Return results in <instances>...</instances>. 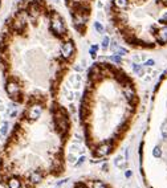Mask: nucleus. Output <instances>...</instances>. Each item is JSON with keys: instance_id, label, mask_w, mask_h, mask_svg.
Masks as SVG:
<instances>
[{"instance_id": "f257e3e1", "label": "nucleus", "mask_w": 167, "mask_h": 188, "mask_svg": "<svg viewBox=\"0 0 167 188\" xmlns=\"http://www.w3.org/2000/svg\"><path fill=\"white\" fill-rule=\"evenodd\" d=\"M53 117H54L53 118L54 127L57 129V131L65 134V132L69 130V121H68V115L65 114V111H64L61 107H58V109L54 111Z\"/></svg>"}, {"instance_id": "f03ea898", "label": "nucleus", "mask_w": 167, "mask_h": 188, "mask_svg": "<svg viewBox=\"0 0 167 188\" xmlns=\"http://www.w3.org/2000/svg\"><path fill=\"white\" fill-rule=\"evenodd\" d=\"M51 31L53 32L56 36H63L66 33V25L64 19L60 15H53L51 21Z\"/></svg>"}, {"instance_id": "7ed1b4c3", "label": "nucleus", "mask_w": 167, "mask_h": 188, "mask_svg": "<svg viewBox=\"0 0 167 188\" xmlns=\"http://www.w3.org/2000/svg\"><path fill=\"white\" fill-rule=\"evenodd\" d=\"M5 90H7L8 95H10L12 99L21 101V88H20V85L17 84V81H15V80H10L5 85Z\"/></svg>"}, {"instance_id": "20e7f679", "label": "nucleus", "mask_w": 167, "mask_h": 188, "mask_svg": "<svg viewBox=\"0 0 167 188\" xmlns=\"http://www.w3.org/2000/svg\"><path fill=\"white\" fill-rule=\"evenodd\" d=\"M88 20H89L88 12H76L73 15V25L80 32L84 31V27L88 23Z\"/></svg>"}, {"instance_id": "39448f33", "label": "nucleus", "mask_w": 167, "mask_h": 188, "mask_svg": "<svg viewBox=\"0 0 167 188\" xmlns=\"http://www.w3.org/2000/svg\"><path fill=\"white\" fill-rule=\"evenodd\" d=\"M73 52H74V43H73V41H66V43H64L63 47H61V56L68 60L72 57Z\"/></svg>"}, {"instance_id": "423d86ee", "label": "nucleus", "mask_w": 167, "mask_h": 188, "mask_svg": "<svg viewBox=\"0 0 167 188\" xmlns=\"http://www.w3.org/2000/svg\"><path fill=\"white\" fill-rule=\"evenodd\" d=\"M41 111H43V107H41L38 104L32 105V106L28 109V118H29V121H37V119L41 117Z\"/></svg>"}, {"instance_id": "0eeeda50", "label": "nucleus", "mask_w": 167, "mask_h": 188, "mask_svg": "<svg viewBox=\"0 0 167 188\" xmlns=\"http://www.w3.org/2000/svg\"><path fill=\"white\" fill-rule=\"evenodd\" d=\"M111 148H113V146H111L110 142L102 143L97 147V150H96V155H97V156H106V155H109V154L111 152Z\"/></svg>"}, {"instance_id": "6e6552de", "label": "nucleus", "mask_w": 167, "mask_h": 188, "mask_svg": "<svg viewBox=\"0 0 167 188\" xmlns=\"http://www.w3.org/2000/svg\"><path fill=\"white\" fill-rule=\"evenodd\" d=\"M123 95L127 101H133L135 99V90L133 88L131 85H125L123 86Z\"/></svg>"}, {"instance_id": "1a4fd4ad", "label": "nucleus", "mask_w": 167, "mask_h": 188, "mask_svg": "<svg viewBox=\"0 0 167 188\" xmlns=\"http://www.w3.org/2000/svg\"><path fill=\"white\" fill-rule=\"evenodd\" d=\"M157 41L159 44H166L167 43V25L162 27L157 33Z\"/></svg>"}, {"instance_id": "9d476101", "label": "nucleus", "mask_w": 167, "mask_h": 188, "mask_svg": "<svg viewBox=\"0 0 167 188\" xmlns=\"http://www.w3.org/2000/svg\"><path fill=\"white\" fill-rule=\"evenodd\" d=\"M41 179H43V175H41L38 171H33V172L29 175V182H32L33 184H37V183H40Z\"/></svg>"}, {"instance_id": "9b49d317", "label": "nucleus", "mask_w": 167, "mask_h": 188, "mask_svg": "<svg viewBox=\"0 0 167 188\" xmlns=\"http://www.w3.org/2000/svg\"><path fill=\"white\" fill-rule=\"evenodd\" d=\"M8 188H21V182L17 178H11L8 180Z\"/></svg>"}, {"instance_id": "f8f14e48", "label": "nucleus", "mask_w": 167, "mask_h": 188, "mask_svg": "<svg viewBox=\"0 0 167 188\" xmlns=\"http://www.w3.org/2000/svg\"><path fill=\"white\" fill-rule=\"evenodd\" d=\"M125 162H126V160L123 159L122 155H118V156L114 159V164H115V167H118V168H123V167H125Z\"/></svg>"}, {"instance_id": "ddd939ff", "label": "nucleus", "mask_w": 167, "mask_h": 188, "mask_svg": "<svg viewBox=\"0 0 167 188\" xmlns=\"http://www.w3.org/2000/svg\"><path fill=\"white\" fill-rule=\"evenodd\" d=\"M133 72L138 75H143V69H142V65H139L138 62L133 64Z\"/></svg>"}, {"instance_id": "4468645a", "label": "nucleus", "mask_w": 167, "mask_h": 188, "mask_svg": "<svg viewBox=\"0 0 167 188\" xmlns=\"http://www.w3.org/2000/svg\"><path fill=\"white\" fill-rule=\"evenodd\" d=\"M101 47H102V49H104V50H106L107 48L110 47V38H109V36H105V37L102 38V44H101Z\"/></svg>"}, {"instance_id": "2eb2a0df", "label": "nucleus", "mask_w": 167, "mask_h": 188, "mask_svg": "<svg viewBox=\"0 0 167 188\" xmlns=\"http://www.w3.org/2000/svg\"><path fill=\"white\" fill-rule=\"evenodd\" d=\"M90 188H107V187L102 182H93V183H90Z\"/></svg>"}, {"instance_id": "dca6fc26", "label": "nucleus", "mask_w": 167, "mask_h": 188, "mask_svg": "<svg viewBox=\"0 0 167 188\" xmlns=\"http://www.w3.org/2000/svg\"><path fill=\"white\" fill-rule=\"evenodd\" d=\"M114 4L118 8H125L127 5V0H114Z\"/></svg>"}, {"instance_id": "f3484780", "label": "nucleus", "mask_w": 167, "mask_h": 188, "mask_svg": "<svg viewBox=\"0 0 167 188\" xmlns=\"http://www.w3.org/2000/svg\"><path fill=\"white\" fill-rule=\"evenodd\" d=\"M97 50H98V45H93V47L90 48V56L93 60L97 57Z\"/></svg>"}, {"instance_id": "a211bd4d", "label": "nucleus", "mask_w": 167, "mask_h": 188, "mask_svg": "<svg viewBox=\"0 0 167 188\" xmlns=\"http://www.w3.org/2000/svg\"><path fill=\"white\" fill-rule=\"evenodd\" d=\"M8 127H10V123L4 122L3 126H1V129H0V132H1L3 135H7V132H8Z\"/></svg>"}, {"instance_id": "6ab92c4d", "label": "nucleus", "mask_w": 167, "mask_h": 188, "mask_svg": "<svg viewBox=\"0 0 167 188\" xmlns=\"http://www.w3.org/2000/svg\"><path fill=\"white\" fill-rule=\"evenodd\" d=\"M94 28H96V31H97L98 33H102V32H104V27L101 25V23L100 21H94Z\"/></svg>"}, {"instance_id": "aec40b11", "label": "nucleus", "mask_w": 167, "mask_h": 188, "mask_svg": "<svg viewBox=\"0 0 167 188\" xmlns=\"http://www.w3.org/2000/svg\"><path fill=\"white\" fill-rule=\"evenodd\" d=\"M153 155H154L155 158H159L162 155V151H161V148L159 147H155L154 148V151H153Z\"/></svg>"}, {"instance_id": "412c9836", "label": "nucleus", "mask_w": 167, "mask_h": 188, "mask_svg": "<svg viewBox=\"0 0 167 188\" xmlns=\"http://www.w3.org/2000/svg\"><path fill=\"white\" fill-rule=\"evenodd\" d=\"M143 65L147 66V68H151V66L155 65V61L153 58H150V60H147V61H145V64H143Z\"/></svg>"}, {"instance_id": "4be33fe9", "label": "nucleus", "mask_w": 167, "mask_h": 188, "mask_svg": "<svg viewBox=\"0 0 167 188\" xmlns=\"http://www.w3.org/2000/svg\"><path fill=\"white\" fill-rule=\"evenodd\" d=\"M110 60H111V61H114V62H117V64H120L121 62V56H118V54L115 53V56H111L110 57Z\"/></svg>"}, {"instance_id": "5701e85b", "label": "nucleus", "mask_w": 167, "mask_h": 188, "mask_svg": "<svg viewBox=\"0 0 167 188\" xmlns=\"http://www.w3.org/2000/svg\"><path fill=\"white\" fill-rule=\"evenodd\" d=\"M84 68H85V66H81L80 64H76V65H74V70H76L77 73L82 72V69H84Z\"/></svg>"}, {"instance_id": "b1692460", "label": "nucleus", "mask_w": 167, "mask_h": 188, "mask_svg": "<svg viewBox=\"0 0 167 188\" xmlns=\"http://www.w3.org/2000/svg\"><path fill=\"white\" fill-rule=\"evenodd\" d=\"M110 49L113 50V52H117V49H118V44H117L115 41H113V43H111V45H110Z\"/></svg>"}, {"instance_id": "393cba45", "label": "nucleus", "mask_w": 167, "mask_h": 188, "mask_svg": "<svg viewBox=\"0 0 167 188\" xmlns=\"http://www.w3.org/2000/svg\"><path fill=\"white\" fill-rule=\"evenodd\" d=\"M68 160H69L70 163H74V162H76V156H74L73 154H69V155H68Z\"/></svg>"}, {"instance_id": "a878e982", "label": "nucleus", "mask_w": 167, "mask_h": 188, "mask_svg": "<svg viewBox=\"0 0 167 188\" xmlns=\"http://www.w3.org/2000/svg\"><path fill=\"white\" fill-rule=\"evenodd\" d=\"M85 160H86V158H85V156H81V158L78 159V162L76 163V166H77V167H80L82 163H84V162H85Z\"/></svg>"}, {"instance_id": "bb28decb", "label": "nucleus", "mask_w": 167, "mask_h": 188, "mask_svg": "<svg viewBox=\"0 0 167 188\" xmlns=\"http://www.w3.org/2000/svg\"><path fill=\"white\" fill-rule=\"evenodd\" d=\"M69 111H70V113H72V114H74V113H76V111H77L76 106H74V105H73V104H70V105H69Z\"/></svg>"}, {"instance_id": "cd10ccee", "label": "nucleus", "mask_w": 167, "mask_h": 188, "mask_svg": "<svg viewBox=\"0 0 167 188\" xmlns=\"http://www.w3.org/2000/svg\"><path fill=\"white\" fill-rule=\"evenodd\" d=\"M66 98H68L69 101H73L74 98H76V97H74V93H69V91H68V94H66Z\"/></svg>"}, {"instance_id": "c85d7f7f", "label": "nucleus", "mask_w": 167, "mask_h": 188, "mask_svg": "<svg viewBox=\"0 0 167 188\" xmlns=\"http://www.w3.org/2000/svg\"><path fill=\"white\" fill-rule=\"evenodd\" d=\"M161 21H163V23H166V24H167V12H166V13H164V15H163V16H162V19H161Z\"/></svg>"}, {"instance_id": "c756f323", "label": "nucleus", "mask_w": 167, "mask_h": 188, "mask_svg": "<svg viewBox=\"0 0 167 188\" xmlns=\"http://www.w3.org/2000/svg\"><path fill=\"white\" fill-rule=\"evenodd\" d=\"M102 171H105V172H107V171H109V166H107L106 163H105L104 166H102Z\"/></svg>"}, {"instance_id": "7c9ffc66", "label": "nucleus", "mask_w": 167, "mask_h": 188, "mask_svg": "<svg viewBox=\"0 0 167 188\" xmlns=\"http://www.w3.org/2000/svg\"><path fill=\"white\" fill-rule=\"evenodd\" d=\"M97 7H98V8H104V3H102V1H98Z\"/></svg>"}, {"instance_id": "2f4dec72", "label": "nucleus", "mask_w": 167, "mask_h": 188, "mask_svg": "<svg viewBox=\"0 0 167 188\" xmlns=\"http://www.w3.org/2000/svg\"><path fill=\"white\" fill-rule=\"evenodd\" d=\"M125 176H126V178H130V176H131V171H126V172H125Z\"/></svg>"}, {"instance_id": "473e14b6", "label": "nucleus", "mask_w": 167, "mask_h": 188, "mask_svg": "<svg viewBox=\"0 0 167 188\" xmlns=\"http://www.w3.org/2000/svg\"><path fill=\"white\" fill-rule=\"evenodd\" d=\"M4 110H5V107H4V105H3V104H1V105H0V113H3Z\"/></svg>"}, {"instance_id": "72a5a7b5", "label": "nucleus", "mask_w": 167, "mask_h": 188, "mask_svg": "<svg viewBox=\"0 0 167 188\" xmlns=\"http://www.w3.org/2000/svg\"><path fill=\"white\" fill-rule=\"evenodd\" d=\"M129 159V150H126V160Z\"/></svg>"}, {"instance_id": "f704fd0d", "label": "nucleus", "mask_w": 167, "mask_h": 188, "mask_svg": "<svg viewBox=\"0 0 167 188\" xmlns=\"http://www.w3.org/2000/svg\"><path fill=\"white\" fill-rule=\"evenodd\" d=\"M76 188H86V187H85V185H81V184H80V185H77Z\"/></svg>"}, {"instance_id": "c9c22d12", "label": "nucleus", "mask_w": 167, "mask_h": 188, "mask_svg": "<svg viewBox=\"0 0 167 188\" xmlns=\"http://www.w3.org/2000/svg\"><path fill=\"white\" fill-rule=\"evenodd\" d=\"M3 137H4V135L1 134V132H0V141H3Z\"/></svg>"}, {"instance_id": "e433bc0d", "label": "nucleus", "mask_w": 167, "mask_h": 188, "mask_svg": "<svg viewBox=\"0 0 167 188\" xmlns=\"http://www.w3.org/2000/svg\"><path fill=\"white\" fill-rule=\"evenodd\" d=\"M162 1H163V4H166L167 5V0H162Z\"/></svg>"}, {"instance_id": "4c0bfd02", "label": "nucleus", "mask_w": 167, "mask_h": 188, "mask_svg": "<svg viewBox=\"0 0 167 188\" xmlns=\"http://www.w3.org/2000/svg\"><path fill=\"white\" fill-rule=\"evenodd\" d=\"M54 3H58V0H54Z\"/></svg>"}, {"instance_id": "58836bf2", "label": "nucleus", "mask_w": 167, "mask_h": 188, "mask_svg": "<svg viewBox=\"0 0 167 188\" xmlns=\"http://www.w3.org/2000/svg\"><path fill=\"white\" fill-rule=\"evenodd\" d=\"M1 104H3V101H1V99H0V105H1Z\"/></svg>"}, {"instance_id": "ea45409f", "label": "nucleus", "mask_w": 167, "mask_h": 188, "mask_svg": "<svg viewBox=\"0 0 167 188\" xmlns=\"http://www.w3.org/2000/svg\"><path fill=\"white\" fill-rule=\"evenodd\" d=\"M0 121H1V117H0Z\"/></svg>"}]
</instances>
